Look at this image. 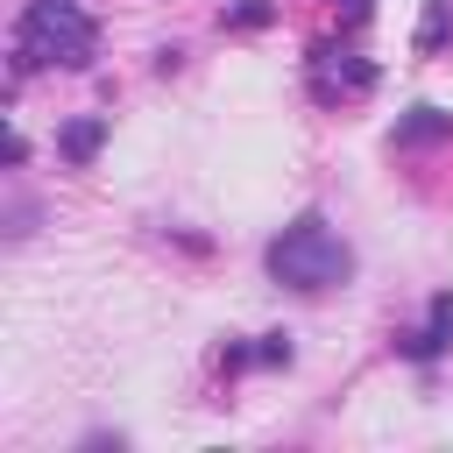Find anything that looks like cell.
Returning a JSON list of instances; mask_svg holds the SVG:
<instances>
[{
	"instance_id": "obj_1",
	"label": "cell",
	"mask_w": 453,
	"mask_h": 453,
	"mask_svg": "<svg viewBox=\"0 0 453 453\" xmlns=\"http://www.w3.org/2000/svg\"><path fill=\"white\" fill-rule=\"evenodd\" d=\"M347 269H354L347 241L326 219H311V212L269 241V276L290 283V290H333V283H347Z\"/></svg>"
},
{
	"instance_id": "obj_5",
	"label": "cell",
	"mask_w": 453,
	"mask_h": 453,
	"mask_svg": "<svg viewBox=\"0 0 453 453\" xmlns=\"http://www.w3.org/2000/svg\"><path fill=\"white\" fill-rule=\"evenodd\" d=\"M453 35V0H425V21H418V50H439Z\"/></svg>"
},
{
	"instance_id": "obj_7",
	"label": "cell",
	"mask_w": 453,
	"mask_h": 453,
	"mask_svg": "<svg viewBox=\"0 0 453 453\" xmlns=\"http://www.w3.org/2000/svg\"><path fill=\"white\" fill-rule=\"evenodd\" d=\"M92 142H99V120H85V127H71V142H64V149H71V156H92Z\"/></svg>"
},
{
	"instance_id": "obj_3",
	"label": "cell",
	"mask_w": 453,
	"mask_h": 453,
	"mask_svg": "<svg viewBox=\"0 0 453 453\" xmlns=\"http://www.w3.org/2000/svg\"><path fill=\"white\" fill-rule=\"evenodd\" d=\"M311 92L319 99H361L368 92V64L354 50H319L311 57Z\"/></svg>"
},
{
	"instance_id": "obj_6",
	"label": "cell",
	"mask_w": 453,
	"mask_h": 453,
	"mask_svg": "<svg viewBox=\"0 0 453 453\" xmlns=\"http://www.w3.org/2000/svg\"><path fill=\"white\" fill-rule=\"evenodd\" d=\"M432 134H446V120H439L432 106H418V113L403 120V134H396V142H432Z\"/></svg>"
},
{
	"instance_id": "obj_4",
	"label": "cell",
	"mask_w": 453,
	"mask_h": 453,
	"mask_svg": "<svg viewBox=\"0 0 453 453\" xmlns=\"http://www.w3.org/2000/svg\"><path fill=\"white\" fill-rule=\"evenodd\" d=\"M446 340H453V297H432V311H425V333L411 340V354H425V361H432Z\"/></svg>"
},
{
	"instance_id": "obj_2",
	"label": "cell",
	"mask_w": 453,
	"mask_h": 453,
	"mask_svg": "<svg viewBox=\"0 0 453 453\" xmlns=\"http://www.w3.org/2000/svg\"><path fill=\"white\" fill-rule=\"evenodd\" d=\"M92 42H99V28L78 0H35L21 14V35H14L21 64H85Z\"/></svg>"
}]
</instances>
